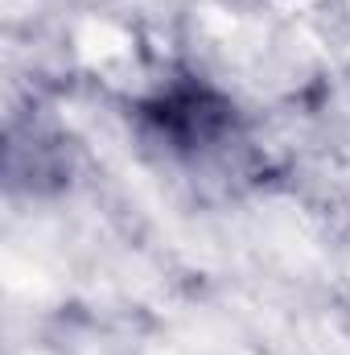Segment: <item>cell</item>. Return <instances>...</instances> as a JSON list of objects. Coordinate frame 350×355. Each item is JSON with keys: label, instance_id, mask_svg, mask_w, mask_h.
Masks as SVG:
<instances>
[{"label": "cell", "instance_id": "cell-1", "mask_svg": "<svg viewBox=\"0 0 350 355\" xmlns=\"http://www.w3.org/2000/svg\"><path fill=\"white\" fill-rule=\"evenodd\" d=\"M145 124L177 153L214 149L235 132V107L206 83H174L140 107Z\"/></svg>", "mask_w": 350, "mask_h": 355}]
</instances>
